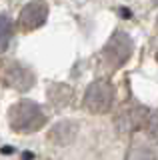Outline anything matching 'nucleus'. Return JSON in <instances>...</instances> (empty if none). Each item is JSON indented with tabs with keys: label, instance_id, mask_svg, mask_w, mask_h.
<instances>
[{
	"label": "nucleus",
	"instance_id": "1",
	"mask_svg": "<svg viewBox=\"0 0 158 160\" xmlns=\"http://www.w3.org/2000/svg\"><path fill=\"white\" fill-rule=\"evenodd\" d=\"M46 122V116L40 110L36 102H30V100H22L16 106L10 108V126L16 130V132H34V130L42 128V124Z\"/></svg>",
	"mask_w": 158,
	"mask_h": 160
},
{
	"label": "nucleus",
	"instance_id": "2",
	"mask_svg": "<svg viewBox=\"0 0 158 160\" xmlns=\"http://www.w3.org/2000/svg\"><path fill=\"white\" fill-rule=\"evenodd\" d=\"M132 54V40L126 32H116L104 46V58L110 66H122Z\"/></svg>",
	"mask_w": 158,
	"mask_h": 160
},
{
	"label": "nucleus",
	"instance_id": "3",
	"mask_svg": "<svg viewBox=\"0 0 158 160\" xmlns=\"http://www.w3.org/2000/svg\"><path fill=\"white\" fill-rule=\"evenodd\" d=\"M112 100H114V88L104 80L92 82L84 94V104L92 112H106L112 106Z\"/></svg>",
	"mask_w": 158,
	"mask_h": 160
},
{
	"label": "nucleus",
	"instance_id": "4",
	"mask_svg": "<svg viewBox=\"0 0 158 160\" xmlns=\"http://www.w3.org/2000/svg\"><path fill=\"white\" fill-rule=\"evenodd\" d=\"M48 18V4L44 0H32L20 12V26L24 30H34L38 26H42Z\"/></svg>",
	"mask_w": 158,
	"mask_h": 160
},
{
	"label": "nucleus",
	"instance_id": "5",
	"mask_svg": "<svg viewBox=\"0 0 158 160\" xmlns=\"http://www.w3.org/2000/svg\"><path fill=\"white\" fill-rule=\"evenodd\" d=\"M4 82H6L8 86L16 88V90H28L34 84V74L30 72L28 66L12 62L4 70Z\"/></svg>",
	"mask_w": 158,
	"mask_h": 160
},
{
	"label": "nucleus",
	"instance_id": "6",
	"mask_svg": "<svg viewBox=\"0 0 158 160\" xmlns=\"http://www.w3.org/2000/svg\"><path fill=\"white\" fill-rule=\"evenodd\" d=\"M144 110L140 108H134V110H128V112H124L120 116V120H118V124H120V128L124 130V132H130V130L138 128L142 122H144Z\"/></svg>",
	"mask_w": 158,
	"mask_h": 160
},
{
	"label": "nucleus",
	"instance_id": "7",
	"mask_svg": "<svg viewBox=\"0 0 158 160\" xmlns=\"http://www.w3.org/2000/svg\"><path fill=\"white\" fill-rule=\"evenodd\" d=\"M12 36V22L6 16H0V50H4Z\"/></svg>",
	"mask_w": 158,
	"mask_h": 160
},
{
	"label": "nucleus",
	"instance_id": "8",
	"mask_svg": "<svg viewBox=\"0 0 158 160\" xmlns=\"http://www.w3.org/2000/svg\"><path fill=\"white\" fill-rule=\"evenodd\" d=\"M128 160H154V152H152L148 146H142V144H138L130 150V154H128Z\"/></svg>",
	"mask_w": 158,
	"mask_h": 160
},
{
	"label": "nucleus",
	"instance_id": "9",
	"mask_svg": "<svg viewBox=\"0 0 158 160\" xmlns=\"http://www.w3.org/2000/svg\"><path fill=\"white\" fill-rule=\"evenodd\" d=\"M148 134L154 140H158V112H154L148 118Z\"/></svg>",
	"mask_w": 158,
	"mask_h": 160
}]
</instances>
